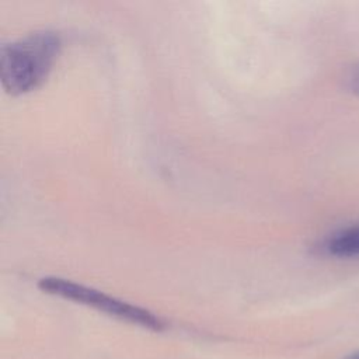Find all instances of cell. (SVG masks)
I'll use <instances>...</instances> for the list:
<instances>
[{"mask_svg": "<svg viewBox=\"0 0 359 359\" xmlns=\"http://www.w3.org/2000/svg\"><path fill=\"white\" fill-rule=\"evenodd\" d=\"M60 45L59 34L48 29L6 43L0 53L3 88L11 95L38 88L49 76Z\"/></svg>", "mask_w": 359, "mask_h": 359, "instance_id": "1", "label": "cell"}, {"mask_svg": "<svg viewBox=\"0 0 359 359\" xmlns=\"http://www.w3.org/2000/svg\"><path fill=\"white\" fill-rule=\"evenodd\" d=\"M38 287L49 294L60 296L63 299L93 307L111 317L140 325L147 330L161 331L165 328L164 320L156 316L154 313L149 311L147 309L123 302L104 292H100L94 287H90L69 279H63L57 276H46L39 279Z\"/></svg>", "mask_w": 359, "mask_h": 359, "instance_id": "2", "label": "cell"}, {"mask_svg": "<svg viewBox=\"0 0 359 359\" xmlns=\"http://www.w3.org/2000/svg\"><path fill=\"white\" fill-rule=\"evenodd\" d=\"M321 255L332 258H359V223L339 227L317 244Z\"/></svg>", "mask_w": 359, "mask_h": 359, "instance_id": "3", "label": "cell"}, {"mask_svg": "<svg viewBox=\"0 0 359 359\" xmlns=\"http://www.w3.org/2000/svg\"><path fill=\"white\" fill-rule=\"evenodd\" d=\"M349 86L356 94H359V65L353 67V70L349 76Z\"/></svg>", "mask_w": 359, "mask_h": 359, "instance_id": "4", "label": "cell"}, {"mask_svg": "<svg viewBox=\"0 0 359 359\" xmlns=\"http://www.w3.org/2000/svg\"><path fill=\"white\" fill-rule=\"evenodd\" d=\"M342 359H359V351L352 352V353L346 355V356H345V358H342Z\"/></svg>", "mask_w": 359, "mask_h": 359, "instance_id": "5", "label": "cell"}]
</instances>
